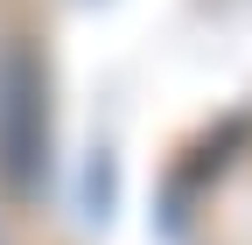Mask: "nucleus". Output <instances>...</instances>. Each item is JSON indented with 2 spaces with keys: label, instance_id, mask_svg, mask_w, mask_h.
I'll use <instances>...</instances> for the list:
<instances>
[{
  "label": "nucleus",
  "instance_id": "obj_1",
  "mask_svg": "<svg viewBox=\"0 0 252 245\" xmlns=\"http://www.w3.org/2000/svg\"><path fill=\"white\" fill-rule=\"evenodd\" d=\"M42 175V70L28 63V49H0V182L14 196L35 189Z\"/></svg>",
  "mask_w": 252,
  "mask_h": 245
}]
</instances>
